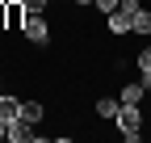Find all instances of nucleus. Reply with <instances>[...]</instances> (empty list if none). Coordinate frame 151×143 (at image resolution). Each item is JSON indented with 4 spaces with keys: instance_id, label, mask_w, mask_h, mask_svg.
I'll return each mask as SVG.
<instances>
[{
    "instance_id": "nucleus-1",
    "label": "nucleus",
    "mask_w": 151,
    "mask_h": 143,
    "mask_svg": "<svg viewBox=\"0 0 151 143\" xmlns=\"http://www.w3.org/2000/svg\"><path fill=\"white\" fill-rule=\"evenodd\" d=\"M113 122H118V131H122L126 143H139V139H143V110H139V105H126V101H122V110H118Z\"/></svg>"
},
{
    "instance_id": "nucleus-2",
    "label": "nucleus",
    "mask_w": 151,
    "mask_h": 143,
    "mask_svg": "<svg viewBox=\"0 0 151 143\" xmlns=\"http://www.w3.org/2000/svg\"><path fill=\"white\" fill-rule=\"evenodd\" d=\"M21 34H25L34 46H46V42H50V25H46V17H42V13H29V17H25V25H21Z\"/></svg>"
},
{
    "instance_id": "nucleus-3",
    "label": "nucleus",
    "mask_w": 151,
    "mask_h": 143,
    "mask_svg": "<svg viewBox=\"0 0 151 143\" xmlns=\"http://www.w3.org/2000/svg\"><path fill=\"white\" fill-rule=\"evenodd\" d=\"M29 126H34V122H25V118H13V122H9V135H4V139H13V143H29V139H38Z\"/></svg>"
},
{
    "instance_id": "nucleus-4",
    "label": "nucleus",
    "mask_w": 151,
    "mask_h": 143,
    "mask_svg": "<svg viewBox=\"0 0 151 143\" xmlns=\"http://www.w3.org/2000/svg\"><path fill=\"white\" fill-rule=\"evenodd\" d=\"M21 105H25V97H4V93H0V118H4V122L21 118Z\"/></svg>"
},
{
    "instance_id": "nucleus-5",
    "label": "nucleus",
    "mask_w": 151,
    "mask_h": 143,
    "mask_svg": "<svg viewBox=\"0 0 151 143\" xmlns=\"http://www.w3.org/2000/svg\"><path fill=\"white\" fill-rule=\"evenodd\" d=\"M25 17H29L25 0H9V30H21V25H25Z\"/></svg>"
},
{
    "instance_id": "nucleus-6",
    "label": "nucleus",
    "mask_w": 151,
    "mask_h": 143,
    "mask_svg": "<svg viewBox=\"0 0 151 143\" xmlns=\"http://www.w3.org/2000/svg\"><path fill=\"white\" fill-rule=\"evenodd\" d=\"M130 21H134V17H130L126 9H113L109 13V34H130Z\"/></svg>"
},
{
    "instance_id": "nucleus-7",
    "label": "nucleus",
    "mask_w": 151,
    "mask_h": 143,
    "mask_svg": "<svg viewBox=\"0 0 151 143\" xmlns=\"http://www.w3.org/2000/svg\"><path fill=\"white\" fill-rule=\"evenodd\" d=\"M143 97H147V88H143V80H139V84H126L118 101H126V105H143Z\"/></svg>"
},
{
    "instance_id": "nucleus-8",
    "label": "nucleus",
    "mask_w": 151,
    "mask_h": 143,
    "mask_svg": "<svg viewBox=\"0 0 151 143\" xmlns=\"http://www.w3.org/2000/svg\"><path fill=\"white\" fill-rule=\"evenodd\" d=\"M118 110H122L118 97H97V114H101V118H118Z\"/></svg>"
},
{
    "instance_id": "nucleus-9",
    "label": "nucleus",
    "mask_w": 151,
    "mask_h": 143,
    "mask_svg": "<svg viewBox=\"0 0 151 143\" xmlns=\"http://www.w3.org/2000/svg\"><path fill=\"white\" fill-rule=\"evenodd\" d=\"M130 34H151V13H147V9H139V13H134V21H130Z\"/></svg>"
},
{
    "instance_id": "nucleus-10",
    "label": "nucleus",
    "mask_w": 151,
    "mask_h": 143,
    "mask_svg": "<svg viewBox=\"0 0 151 143\" xmlns=\"http://www.w3.org/2000/svg\"><path fill=\"white\" fill-rule=\"evenodd\" d=\"M42 114H46L42 101H25V105H21V118H25V122H42Z\"/></svg>"
},
{
    "instance_id": "nucleus-11",
    "label": "nucleus",
    "mask_w": 151,
    "mask_h": 143,
    "mask_svg": "<svg viewBox=\"0 0 151 143\" xmlns=\"http://www.w3.org/2000/svg\"><path fill=\"white\" fill-rule=\"evenodd\" d=\"M134 67H139V72H151V46L139 51V63H134Z\"/></svg>"
},
{
    "instance_id": "nucleus-12",
    "label": "nucleus",
    "mask_w": 151,
    "mask_h": 143,
    "mask_svg": "<svg viewBox=\"0 0 151 143\" xmlns=\"http://www.w3.org/2000/svg\"><path fill=\"white\" fill-rule=\"evenodd\" d=\"M92 4H97V9H101V13H105V17H109V13H113V9H118V4H122V0H92Z\"/></svg>"
},
{
    "instance_id": "nucleus-13",
    "label": "nucleus",
    "mask_w": 151,
    "mask_h": 143,
    "mask_svg": "<svg viewBox=\"0 0 151 143\" xmlns=\"http://www.w3.org/2000/svg\"><path fill=\"white\" fill-rule=\"evenodd\" d=\"M0 30H9V4L0 0Z\"/></svg>"
},
{
    "instance_id": "nucleus-14",
    "label": "nucleus",
    "mask_w": 151,
    "mask_h": 143,
    "mask_svg": "<svg viewBox=\"0 0 151 143\" xmlns=\"http://www.w3.org/2000/svg\"><path fill=\"white\" fill-rule=\"evenodd\" d=\"M143 88H147V93H151V72H143Z\"/></svg>"
},
{
    "instance_id": "nucleus-15",
    "label": "nucleus",
    "mask_w": 151,
    "mask_h": 143,
    "mask_svg": "<svg viewBox=\"0 0 151 143\" xmlns=\"http://www.w3.org/2000/svg\"><path fill=\"white\" fill-rule=\"evenodd\" d=\"M4 135H9V122H4V118H0V139H4Z\"/></svg>"
},
{
    "instance_id": "nucleus-16",
    "label": "nucleus",
    "mask_w": 151,
    "mask_h": 143,
    "mask_svg": "<svg viewBox=\"0 0 151 143\" xmlns=\"http://www.w3.org/2000/svg\"><path fill=\"white\" fill-rule=\"evenodd\" d=\"M76 4H92V0H76Z\"/></svg>"
}]
</instances>
